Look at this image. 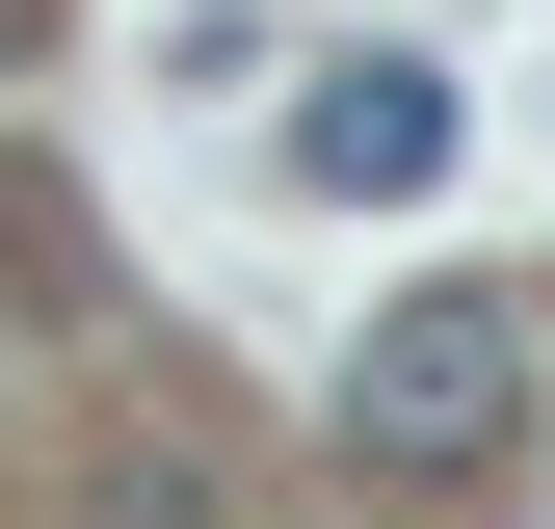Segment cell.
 Returning <instances> with one entry per match:
<instances>
[{
	"label": "cell",
	"instance_id": "obj_1",
	"mask_svg": "<svg viewBox=\"0 0 555 529\" xmlns=\"http://www.w3.org/2000/svg\"><path fill=\"white\" fill-rule=\"evenodd\" d=\"M503 424H529V345H503V292H397L371 345H344V450H371V477H476Z\"/></svg>",
	"mask_w": 555,
	"mask_h": 529
},
{
	"label": "cell",
	"instance_id": "obj_2",
	"mask_svg": "<svg viewBox=\"0 0 555 529\" xmlns=\"http://www.w3.org/2000/svg\"><path fill=\"white\" fill-rule=\"evenodd\" d=\"M292 185H318V212H424V185H450V80H424V53H344V80L292 106Z\"/></svg>",
	"mask_w": 555,
	"mask_h": 529
},
{
	"label": "cell",
	"instance_id": "obj_3",
	"mask_svg": "<svg viewBox=\"0 0 555 529\" xmlns=\"http://www.w3.org/2000/svg\"><path fill=\"white\" fill-rule=\"evenodd\" d=\"M106 529H212V477L185 450H106Z\"/></svg>",
	"mask_w": 555,
	"mask_h": 529
},
{
	"label": "cell",
	"instance_id": "obj_4",
	"mask_svg": "<svg viewBox=\"0 0 555 529\" xmlns=\"http://www.w3.org/2000/svg\"><path fill=\"white\" fill-rule=\"evenodd\" d=\"M0 53H27V0H0Z\"/></svg>",
	"mask_w": 555,
	"mask_h": 529
}]
</instances>
